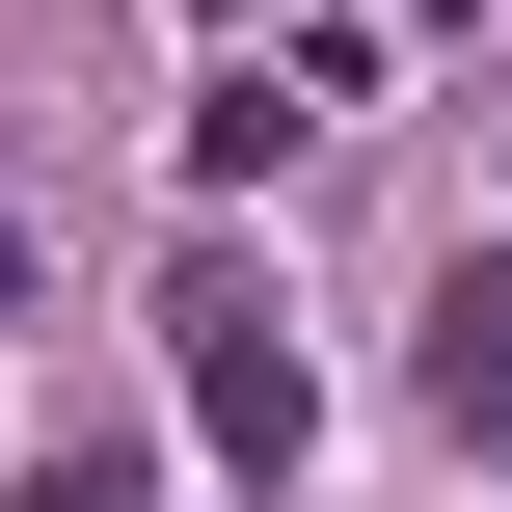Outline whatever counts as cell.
Segmentation results:
<instances>
[{
    "mask_svg": "<svg viewBox=\"0 0 512 512\" xmlns=\"http://www.w3.org/2000/svg\"><path fill=\"white\" fill-rule=\"evenodd\" d=\"M162 324H189V405H216V459H243V486H297V459H324V378H297V324H270L243 270H189Z\"/></svg>",
    "mask_w": 512,
    "mask_h": 512,
    "instance_id": "1",
    "label": "cell"
},
{
    "mask_svg": "<svg viewBox=\"0 0 512 512\" xmlns=\"http://www.w3.org/2000/svg\"><path fill=\"white\" fill-rule=\"evenodd\" d=\"M432 405L512 459V243H459V297H432Z\"/></svg>",
    "mask_w": 512,
    "mask_h": 512,
    "instance_id": "2",
    "label": "cell"
},
{
    "mask_svg": "<svg viewBox=\"0 0 512 512\" xmlns=\"http://www.w3.org/2000/svg\"><path fill=\"white\" fill-rule=\"evenodd\" d=\"M297 135H324V108H297V81H270V54H243V81H216V108H189V189H270V162H297Z\"/></svg>",
    "mask_w": 512,
    "mask_h": 512,
    "instance_id": "3",
    "label": "cell"
},
{
    "mask_svg": "<svg viewBox=\"0 0 512 512\" xmlns=\"http://www.w3.org/2000/svg\"><path fill=\"white\" fill-rule=\"evenodd\" d=\"M27 512H135V459H54V486H27Z\"/></svg>",
    "mask_w": 512,
    "mask_h": 512,
    "instance_id": "4",
    "label": "cell"
},
{
    "mask_svg": "<svg viewBox=\"0 0 512 512\" xmlns=\"http://www.w3.org/2000/svg\"><path fill=\"white\" fill-rule=\"evenodd\" d=\"M0 324H27V216H0Z\"/></svg>",
    "mask_w": 512,
    "mask_h": 512,
    "instance_id": "5",
    "label": "cell"
},
{
    "mask_svg": "<svg viewBox=\"0 0 512 512\" xmlns=\"http://www.w3.org/2000/svg\"><path fill=\"white\" fill-rule=\"evenodd\" d=\"M405 27H486V0H405Z\"/></svg>",
    "mask_w": 512,
    "mask_h": 512,
    "instance_id": "6",
    "label": "cell"
}]
</instances>
